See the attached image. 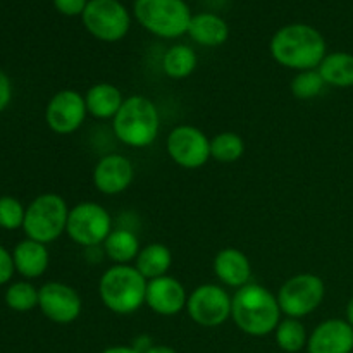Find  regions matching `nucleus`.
<instances>
[{
	"mask_svg": "<svg viewBox=\"0 0 353 353\" xmlns=\"http://www.w3.org/2000/svg\"><path fill=\"white\" fill-rule=\"evenodd\" d=\"M112 230V216L100 203L86 200V202H79L69 209L65 234L72 243L85 250L102 247Z\"/></svg>",
	"mask_w": 353,
	"mask_h": 353,
	"instance_id": "7",
	"label": "nucleus"
},
{
	"mask_svg": "<svg viewBox=\"0 0 353 353\" xmlns=\"http://www.w3.org/2000/svg\"><path fill=\"white\" fill-rule=\"evenodd\" d=\"M14 272H16V268H14L12 254L0 245V286L7 285L12 279Z\"/></svg>",
	"mask_w": 353,
	"mask_h": 353,
	"instance_id": "30",
	"label": "nucleus"
},
{
	"mask_svg": "<svg viewBox=\"0 0 353 353\" xmlns=\"http://www.w3.org/2000/svg\"><path fill=\"white\" fill-rule=\"evenodd\" d=\"M231 319L247 336L264 338L274 333L283 312L278 296L271 290L257 283H248L233 293Z\"/></svg>",
	"mask_w": 353,
	"mask_h": 353,
	"instance_id": "2",
	"label": "nucleus"
},
{
	"mask_svg": "<svg viewBox=\"0 0 353 353\" xmlns=\"http://www.w3.org/2000/svg\"><path fill=\"white\" fill-rule=\"evenodd\" d=\"M147 285L133 264H112L99 279L100 302L116 316H131L145 305Z\"/></svg>",
	"mask_w": 353,
	"mask_h": 353,
	"instance_id": "4",
	"label": "nucleus"
},
{
	"mask_svg": "<svg viewBox=\"0 0 353 353\" xmlns=\"http://www.w3.org/2000/svg\"><path fill=\"white\" fill-rule=\"evenodd\" d=\"M83 95H85L88 116L102 121H112L116 114L119 112L121 105L124 103V99H126L119 90V86L112 85L109 81L95 83Z\"/></svg>",
	"mask_w": 353,
	"mask_h": 353,
	"instance_id": "19",
	"label": "nucleus"
},
{
	"mask_svg": "<svg viewBox=\"0 0 353 353\" xmlns=\"http://www.w3.org/2000/svg\"><path fill=\"white\" fill-rule=\"evenodd\" d=\"M269 52L279 65L300 72L319 68L327 55V45L316 28L309 24H288L271 38Z\"/></svg>",
	"mask_w": 353,
	"mask_h": 353,
	"instance_id": "1",
	"label": "nucleus"
},
{
	"mask_svg": "<svg viewBox=\"0 0 353 353\" xmlns=\"http://www.w3.org/2000/svg\"><path fill=\"white\" fill-rule=\"evenodd\" d=\"M133 265L147 281L162 278L168 274L172 265V252L169 250L168 245L154 241L141 247Z\"/></svg>",
	"mask_w": 353,
	"mask_h": 353,
	"instance_id": "22",
	"label": "nucleus"
},
{
	"mask_svg": "<svg viewBox=\"0 0 353 353\" xmlns=\"http://www.w3.org/2000/svg\"><path fill=\"white\" fill-rule=\"evenodd\" d=\"M324 83L323 76L317 69H310V71H300L293 76L292 83H290V90H292L293 97L299 100H312L323 93Z\"/></svg>",
	"mask_w": 353,
	"mask_h": 353,
	"instance_id": "28",
	"label": "nucleus"
},
{
	"mask_svg": "<svg viewBox=\"0 0 353 353\" xmlns=\"http://www.w3.org/2000/svg\"><path fill=\"white\" fill-rule=\"evenodd\" d=\"M145 353H178L172 347L169 345H152Z\"/></svg>",
	"mask_w": 353,
	"mask_h": 353,
	"instance_id": "34",
	"label": "nucleus"
},
{
	"mask_svg": "<svg viewBox=\"0 0 353 353\" xmlns=\"http://www.w3.org/2000/svg\"><path fill=\"white\" fill-rule=\"evenodd\" d=\"M137 21L161 38H178L188 33L192 10L185 0H134Z\"/></svg>",
	"mask_w": 353,
	"mask_h": 353,
	"instance_id": "6",
	"label": "nucleus"
},
{
	"mask_svg": "<svg viewBox=\"0 0 353 353\" xmlns=\"http://www.w3.org/2000/svg\"><path fill=\"white\" fill-rule=\"evenodd\" d=\"M26 207L14 196H0V228L7 231H14L23 228Z\"/></svg>",
	"mask_w": 353,
	"mask_h": 353,
	"instance_id": "29",
	"label": "nucleus"
},
{
	"mask_svg": "<svg viewBox=\"0 0 353 353\" xmlns=\"http://www.w3.org/2000/svg\"><path fill=\"white\" fill-rule=\"evenodd\" d=\"M112 133L130 148H147L155 143L161 133V112L145 95L124 99L119 112L112 119Z\"/></svg>",
	"mask_w": 353,
	"mask_h": 353,
	"instance_id": "3",
	"label": "nucleus"
},
{
	"mask_svg": "<svg viewBox=\"0 0 353 353\" xmlns=\"http://www.w3.org/2000/svg\"><path fill=\"white\" fill-rule=\"evenodd\" d=\"M317 71L324 83L334 88L353 86V55L348 52H331L323 59Z\"/></svg>",
	"mask_w": 353,
	"mask_h": 353,
	"instance_id": "23",
	"label": "nucleus"
},
{
	"mask_svg": "<svg viewBox=\"0 0 353 353\" xmlns=\"http://www.w3.org/2000/svg\"><path fill=\"white\" fill-rule=\"evenodd\" d=\"M10 100H12V83L9 76L0 69V112L9 107Z\"/></svg>",
	"mask_w": 353,
	"mask_h": 353,
	"instance_id": "32",
	"label": "nucleus"
},
{
	"mask_svg": "<svg viewBox=\"0 0 353 353\" xmlns=\"http://www.w3.org/2000/svg\"><path fill=\"white\" fill-rule=\"evenodd\" d=\"M100 353H140L133 345H112V347H107L105 350Z\"/></svg>",
	"mask_w": 353,
	"mask_h": 353,
	"instance_id": "33",
	"label": "nucleus"
},
{
	"mask_svg": "<svg viewBox=\"0 0 353 353\" xmlns=\"http://www.w3.org/2000/svg\"><path fill=\"white\" fill-rule=\"evenodd\" d=\"M276 345L285 353H299L307 348L309 341V333H307L305 324L302 319H293V317H285L279 321L274 333Z\"/></svg>",
	"mask_w": 353,
	"mask_h": 353,
	"instance_id": "25",
	"label": "nucleus"
},
{
	"mask_svg": "<svg viewBox=\"0 0 353 353\" xmlns=\"http://www.w3.org/2000/svg\"><path fill=\"white\" fill-rule=\"evenodd\" d=\"M38 309L55 324H71L83 312V299L78 290L62 281H48L38 290Z\"/></svg>",
	"mask_w": 353,
	"mask_h": 353,
	"instance_id": "13",
	"label": "nucleus"
},
{
	"mask_svg": "<svg viewBox=\"0 0 353 353\" xmlns=\"http://www.w3.org/2000/svg\"><path fill=\"white\" fill-rule=\"evenodd\" d=\"M134 181V165L126 155L107 154L93 168V185L102 195L116 196Z\"/></svg>",
	"mask_w": 353,
	"mask_h": 353,
	"instance_id": "14",
	"label": "nucleus"
},
{
	"mask_svg": "<svg viewBox=\"0 0 353 353\" xmlns=\"http://www.w3.org/2000/svg\"><path fill=\"white\" fill-rule=\"evenodd\" d=\"M212 271L219 285L233 288L234 292L248 285L252 279L250 259L240 248L226 247L216 254L212 261Z\"/></svg>",
	"mask_w": 353,
	"mask_h": 353,
	"instance_id": "17",
	"label": "nucleus"
},
{
	"mask_svg": "<svg viewBox=\"0 0 353 353\" xmlns=\"http://www.w3.org/2000/svg\"><path fill=\"white\" fill-rule=\"evenodd\" d=\"M14 268L24 279H37L47 272L50 264V252L47 245L26 238L19 241L12 250Z\"/></svg>",
	"mask_w": 353,
	"mask_h": 353,
	"instance_id": "18",
	"label": "nucleus"
},
{
	"mask_svg": "<svg viewBox=\"0 0 353 353\" xmlns=\"http://www.w3.org/2000/svg\"><path fill=\"white\" fill-rule=\"evenodd\" d=\"M188 295L190 293L179 279L165 274L148 281L145 305L157 316L172 317L186 310Z\"/></svg>",
	"mask_w": 353,
	"mask_h": 353,
	"instance_id": "15",
	"label": "nucleus"
},
{
	"mask_svg": "<svg viewBox=\"0 0 353 353\" xmlns=\"http://www.w3.org/2000/svg\"><path fill=\"white\" fill-rule=\"evenodd\" d=\"M69 207L57 193H41L26 207L23 231L26 238L48 245L65 234Z\"/></svg>",
	"mask_w": 353,
	"mask_h": 353,
	"instance_id": "5",
	"label": "nucleus"
},
{
	"mask_svg": "<svg viewBox=\"0 0 353 353\" xmlns=\"http://www.w3.org/2000/svg\"><path fill=\"white\" fill-rule=\"evenodd\" d=\"M199 59H196L195 50L185 43L172 45L165 50L164 57H162V69L168 78L176 79H186L188 76L193 74L196 69Z\"/></svg>",
	"mask_w": 353,
	"mask_h": 353,
	"instance_id": "24",
	"label": "nucleus"
},
{
	"mask_svg": "<svg viewBox=\"0 0 353 353\" xmlns=\"http://www.w3.org/2000/svg\"><path fill=\"white\" fill-rule=\"evenodd\" d=\"M86 110L85 95L78 90L65 88L54 93L45 109V123L55 134L68 137L76 133L85 124Z\"/></svg>",
	"mask_w": 353,
	"mask_h": 353,
	"instance_id": "12",
	"label": "nucleus"
},
{
	"mask_svg": "<svg viewBox=\"0 0 353 353\" xmlns=\"http://www.w3.org/2000/svg\"><path fill=\"white\" fill-rule=\"evenodd\" d=\"M307 353H352L353 326L347 319H326L314 327Z\"/></svg>",
	"mask_w": 353,
	"mask_h": 353,
	"instance_id": "16",
	"label": "nucleus"
},
{
	"mask_svg": "<svg viewBox=\"0 0 353 353\" xmlns=\"http://www.w3.org/2000/svg\"><path fill=\"white\" fill-rule=\"evenodd\" d=\"M188 34L195 43L203 45V47H219L226 43L230 37V26L217 14L202 12L192 17Z\"/></svg>",
	"mask_w": 353,
	"mask_h": 353,
	"instance_id": "20",
	"label": "nucleus"
},
{
	"mask_svg": "<svg viewBox=\"0 0 353 353\" xmlns=\"http://www.w3.org/2000/svg\"><path fill=\"white\" fill-rule=\"evenodd\" d=\"M54 6L64 16H79L85 12L88 0H54Z\"/></svg>",
	"mask_w": 353,
	"mask_h": 353,
	"instance_id": "31",
	"label": "nucleus"
},
{
	"mask_svg": "<svg viewBox=\"0 0 353 353\" xmlns=\"http://www.w3.org/2000/svg\"><path fill=\"white\" fill-rule=\"evenodd\" d=\"M38 288L30 281H16L6 290V305L14 312H30L38 307Z\"/></svg>",
	"mask_w": 353,
	"mask_h": 353,
	"instance_id": "27",
	"label": "nucleus"
},
{
	"mask_svg": "<svg viewBox=\"0 0 353 353\" xmlns=\"http://www.w3.org/2000/svg\"><path fill=\"white\" fill-rule=\"evenodd\" d=\"M345 316H347V321L353 326V296L350 300H348L347 310H345Z\"/></svg>",
	"mask_w": 353,
	"mask_h": 353,
	"instance_id": "35",
	"label": "nucleus"
},
{
	"mask_svg": "<svg viewBox=\"0 0 353 353\" xmlns=\"http://www.w3.org/2000/svg\"><path fill=\"white\" fill-rule=\"evenodd\" d=\"M165 150L176 165L188 171L203 168L210 161V138L200 128L178 124L165 138Z\"/></svg>",
	"mask_w": 353,
	"mask_h": 353,
	"instance_id": "11",
	"label": "nucleus"
},
{
	"mask_svg": "<svg viewBox=\"0 0 353 353\" xmlns=\"http://www.w3.org/2000/svg\"><path fill=\"white\" fill-rule=\"evenodd\" d=\"M81 17L88 33L107 43L123 40L131 26L130 12L119 0H88Z\"/></svg>",
	"mask_w": 353,
	"mask_h": 353,
	"instance_id": "10",
	"label": "nucleus"
},
{
	"mask_svg": "<svg viewBox=\"0 0 353 353\" xmlns=\"http://www.w3.org/2000/svg\"><path fill=\"white\" fill-rule=\"evenodd\" d=\"M278 303L283 316L303 319L316 312L326 296V285L323 278L312 272H300L292 276L279 286Z\"/></svg>",
	"mask_w": 353,
	"mask_h": 353,
	"instance_id": "8",
	"label": "nucleus"
},
{
	"mask_svg": "<svg viewBox=\"0 0 353 353\" xmlns=\"http://www.w3.org/2000/svg\"><path fill=\"white\" fill-rule=\"evenodd\" d=\"M102 248L105 257L112 261V264L128 265L134 264L141 250V245L133 230L114 228L109 236H107V240L103 241Z\"/></svg>",
	"mask_w": 353,
	"mask_h": 353,
	"instance_id": "21",
	"label": "nucleus"
},
{
	"mask_svg": "<svg viewBox=\"0 0 353 353\" xmlns=\"http://www.w3.org/2000/svg\"><path fill=\"white\" fill-rule=\"evenodd\" d=\"M233 296L219 283L199 285L188 295L186 312L190 319L202 327H219L231 319Z\"/></svg>",
	"mask_w": 353,
	"mask_h": 353,
	"instance_id": "9",
	"label": "nucleus"
},
{
	"mask_svg": "<svg viewBox=\"0 0 353 353\" xmlns=\"http://www.w3.org/2000/svg\"><path fill=\"white\" fill-rule=\"evenodd\" d=\"M245 154V140L234 131H223L210 140V157L221 164L238 162Z\"/></svg>",
	"mask_w": 353,
	"mask_h": 353,
	"instance_id": "26",
	"label": "nucleus"
}]
</instances>
